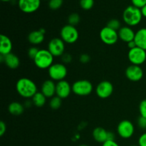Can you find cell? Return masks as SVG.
I'll return each mask as SVG.
<instances>
[{
  "label": "cell",
  "mask_w": 146,
  "mask_h": 146,
  "mask_svg": "<svg viewBox=\"0 0 146 146\" xmlns=\"http://www.w3.org/2000/svg\"><path fill=\"white\" fill-rule=\"evenodd\" d=\"M138 125L141 129H146V118L141 115L138 119Z\"/></svg>",
  "instance_id": "obj_32"
},
{
  "label": "cell",
  "mask_w": 146,
  "mask_h": 146,
  "mask_svg": "<svg viewBox=\"0 0 146 146\" xmlns=\"http://www.w3.org/2000/svg\"><path fill=\"white\" fill-rule=\"evenodd\" d=\"M40 49H38L37 47L36 46H32L31 48H29L28 50V56L30 58L34 60L35 58V57L36 56L37 54L38 53Z\"/></svg>",
  "instance_id": "obj_29"
},
{
  "label": "cell",
  "mask_w": 146,
  "mask_h": 146,
  "mask_svg": "<svg viewBox=\"0 0 146 146\" xmlns=\"http://www.w3.org/2000/svg\"><path fill=\"white\" fill-rule=\"evenodd\" d=\"M2 1H5V2H7V1H10L11 0H1Z\"/></svg>",
  "instance_id": "obj_41"
},
{
  "label": "cell",
  "mask_w": 146,
  "mask_h": 146,
  "mask_svg": "<svg viewBox=\"0 0 146 146\" xmlns=\"http://www.w3.org/2000/svg\"><path fill=\"white\" fill-rule=\"evenodd\" d=\"M48 74L50 78L54 81H61L64 80L68 74V70L65 64L63 63L54 64L48 69Z\"/></svg>",
  "instance_id": "obj_4"
},
{
  "label": "cell",
  "mask_w": 146,
  "mask_h": 146,
  "mask_svg": "<svg viewBox=\"0 0 146 146\" xmlns=\"http://www.w3.org/2000/svg\"><path fill=\"white\" fill-rule=\"evenodd\" d=\"M41 0H19L18 6L21 11L26 14H31L39 9Z\"/></svg>",
  "instance_id": "obj_12"
},
{
  "label": "cell",
  "mask_w": 146,
  "mask_h": 146,
  "mask_svg": "<svg viewBox=\"0 0 146 146\" xmlns=\"http://www.w3.org/2000/svg\"><path fill=\"white\" fill-rule=\"evenodd\" d=\"M7 131V125L6 123L3 121L0 122V136H3Z\"/></svg>",
  "instance_id": "obj_36"
},
{
  "label": "cell",
  "mask_w": 146,
  "mask_h": 146,
  "mask_svg": "<svg viewBox=\"0 0 146 146\" xmlns=\"http://www.w3.org/2000/svg\"><path fill=\"white\" fill-rule=\"evenodd\" d=\"M139 112L141 116L146 118V99L143 100L139 104Z\"/></svg>",
  "instance_id": "obj_30"
},
{
  "label": "cell",
  "mask_w": 146,
  "mask_h": 146,
  "mask_svg": "<svg viewBox=\"0 0 146 146\" xmlns=\"http://www.w3.org/2000/svg\"><path fill=\"white\" fill-rule=\"evenodd\" d=\"M44 1H49V0H44Z\"/></svg>",
  "instance_id": "obj_44"
},
{
  "label": "cell",
  "mask_w": 146,
  "mask_h": 146,
  "mask_svg": "<svg viewBox=\"0 0 146 146\" xmlns=\"http://www.w3.org/2000/svg\"><path fill=\"white\" fill-rule=\"evenodd\" d=\"M132 5L138 9H142L146 5V0H131Z\"/></svg>",
  "instance_id": "obj_31"
},
{
  "label": "cell",
  "mask_w": 146,
  "mask_h": 146,
  "mask_svg": "<svg viewBox=\"0 0 146 146\" xmlns=\"http://www.w3.org/2000/svg\"><path fill=\"white\" fill-rule=\"evenodd\" d=\"M90 60H91V57H90V56L88 54H83L80 56L79 61L82 64H88L90 61Z\"/></svg>",
  "instance_id": "obj_34"
},
{
  "label": "cell",
  "mask_w": 146,
  "mask_h": 146,
  "mask_svg": "<svg viewBox=\"0 0 146 146\" xmlns=\"http://www.w3.org/2000/svg\"><path fill=\"white\" fill-rule=\"evenodd\" d=\"M54 56L48 49H40L34 59V64L39 69H48L54 64Z\"/></svg>",
  "instance_id": "obj_3"
},
{
  "label": "cell",
  "mask_w": 146,
  "mask_h": 146,
  "mask_svg": "<svg viewBox=\"0 0 146 146\" xmlns=\"http://www.w3.org/2000/svg\"><path fill=\"white\" fill-rule=\"evenodd\" d=\"M72 92V85L66 80L58 81L56 84V96L61 98V99L68 98Z\"/></svg>",
  "instance_id": "obj_14"
},
{
  "label": "cell",
  "mask_w": 146,
  "mask_h": 146,
  "mask_svg": "<svg viewBox=\"0 0 146 146\" xmlns=\"http://www.w3.org/2000/svg\"><path fill=\"white\" fill-rule=\"evenodd\" d=\"M61 61H63V64H69L72 61V56L69 54H65L61 56Z\"/></svg>",
  "instance_id": "obj_33"
},
{
  "label": "cell",
  "mask_w": 146,
  "mask_h": 146,
  "mask_svg": "<svg viewBox=\"0 0 146 146\" xmlns=\"http://www.w3.org/2000/svg\"><path fill=\"white\" fill-rule=\"evenodd\" d=\"M60 36L61 38L64 42L66 44H72L76 42L77 40L78 39L79 34L75 27L70 24H66L61 28Z\"/></svg>",
  "instance_id": "obj_6"
},
{
  "label": "cell",
  "mask_w": 146,
  "mask_h": 146,
  "mask_svg": "<svg viewBox=\"0 0 146 146\" xmlns=\"http://www.w3.org/2000/svg\"><path fill=\"white\" fill-rule=\"evenodd\" d=\"M102 146H120L115 141H107L103 143Z\"/></svg>",
  "instance_id": "obj_37"
},
{
  "label": "cell",
  "mask_w": 146,
  "mask_h": 146,
  "mask_svg": "<svg viewBox=\"0 0 146 146\" xmlns=\"http://www.w3.org/2000/svg\"><path fill=\"white\" fill-rule=\"evenodd\" d=\"M45 33L46 31L44 29H40L39 30L31 31L28 35V41L33 45L41 44L44 41Z\"/></svg>",
  "instance_id": "obj_18"
},
{
  "label": "cell",
  "mask_w": 146,
  "mask_h": 146,
  "mask_svg": "<svg viewBox=\"0 0 146 146\" xmlns=\"http://www.w3.org/2000/svg\"><path fill=\"white\" fill-rule=\"evenodd\" d=\"M128 58L131 64L141 66L146 61V51L137 46L129 50Z\"/></svg>",
  "instance_id": "obj_7"
},
{
  "label": "cell",
  "mask_w": 146,
  "mask_h": 146,
  "mask_svg": "<svg viewBox=\"0 0 146 146\" xmlns=\"http://www.w3.org/2000/svg\"><path fill=\"white\" fill-rule=\"evenodd\" d=\"M16 90L19 95L24 98H32L38 92L37 86L31 79L21 78L16 84Z\"/></svg>",
  "instance_id": "obj_1"
},
{
  "label": "cell",
  "mask_w": 146,
  "mask_h": 146,
  "mask_svg": "<svg viewBox=\"0 0 146 146\" xmlns=\"http://www.w3.org/2000/svg\"><path fill=\"white\" fill-rule=\"evenodd\" d=\"M137 46L146 51V28H141L135 32L134 38Z\"/></svg>",
  "instance_id": "obj_20"
},
{
  "label": "cell",
  "mask_w": 146,
  "mask_h": 146,
  "mask_svg": "<svg viewBox=\"0 0 146 146\" xmlns=\"http://www.w3.org/2000/svg\"><path fill=\"white\" fill-rule=\"evenodd\" d=\"M64 3V0H49L48 7L51 10H57L61 8Z\"/></svg>",
  "instance_id": "obj_28"
},
{
  "label": "cell",
  "mask_w": 146,
  "mask_h": 146,
  "mask_svg": "<svg viewBox=\"0 0 146 146\" xmlns=\"http://www.w3.org/2000/svg\"><path fill=\"white\" fill-rule=\"evenodd\" d=\"M125 76L129 81L137 82L141 81L144 75L143 70L141 66H136L131 64V66L127 67L125 69Z\"/></svg>",
  "instance_id": "obj_13"
},
{
  "label": "cell",
  "mask_w": 146,
  "mask_h": 146,
  "mask_svg": "<svg viewBox=\"0 0 146 146\" xmlns=\"http://www.w3.org/2000/svg\"><path fill=\"white\" fill-rule=\"evenodd\" d=\"M47 49L54 57H61L65 51V42L61 38H54L48 42Z\"/></svg>",
  "instance_id": "obj_10"
},
{
  "label": "cell",
  "mask_w": 146,
  "mask_h": 146,
  "mask_svg": "<svg viewBox=\"0 0 146 146\" xmlns=\"http://www.w3.org/2000/svg\"><path fill=\"white\" fill-rule=\"evenodd\" d=\"M118 34L120 39L127 44L130 41H133L135 36V31L131 27H128V26L121 27L118 31Z\"/></svg>",
  "instance_id": "obj_15"
},
{
  "label": "cell",
  "mask_w": 146,
  "mask_h": 146,
  "mask_svg": "<svg viewBox=\"0 0 146 146\" xmlns=\"http://www.w3.org/2000/svg\"><path fill=\"white\" fill-rule=\"evenodd\" d=\"M141 13H142V15L143 17H145L146 18V5L144 6L142 9H141Z\"/></svg>",
  "instance_id": "obj_40"
},
{
  "label": "cell",
  "mask_w": 146,
  "mask_h": 146,
  "mask_svg": "<svg viewBox=\"0 0 146 146\" xmlns=\"http://www.w3.org/2000/svg\"><path fill=\"white\" fill-rule=\"evenodd\" d=\"M12 42L7 36L1 34L0 36V54L6 56L11 53L12 51Z\"/></svg>",
  "instance_id": "obj_19"
},
{
  "label": "cell",
  "mask_w": 146,
  "mask_h": 146,
  "mask_svg": "<svg viewBox=\"0 0 146 146\" xmlns=\"http://www.w3.org/2000/svg\"><path fill=\"white\" fill-rule=\"evenodd\" d=\"M46 97L41 92H37L35 95L31 99H32V103L36 107L38 108H41L44 106L46 101Z\"/></svg>",
  "instance_id": "obj_23"
},
{
  "label": "cell",
  "mask_w": 146,
  "mask_h": 146,
  "mask_svg": "<svg viewBox=\"0 0 146 146\" xmlns=\"http://www.w3.org/2000/svg\"><path fill=\"white\" fill-rule=\"evenodd\" d=\"M80 20H81V18H80L79 14L77 13H72L68 17V24L76 27L80 22Z\"/></svg>",
  "instance_id": "obj_25"
},
{
  "label": "cell",
  "mask_w": 146,
  "mask_h": 146,
  "mask_svg": "<svg viewBox=\"0 0 146 146\" xmlns=\"http://www.w3.org/2000/svg\"><path fill=\"white\" fill-rule=\"evenodd\" d=\"M108 131H107L104 128H101V127H98L93 131L92 134L94 139L96 142L103 144L106 141H108Z\"/></svg>",
  "instance_id": "obj_21"
},
{
  "label": "cell",
  "mask_w": 146,
  "mask_h": 146,
  "mask_svg": "<svg viewBox=\"0 0 146 146\" xmlns=\"http://www.w3.org/2000/svg\"><path fill=\"white\" fill-rule=\"evenodd\" d=\"M108 141H115V134L113 132L108 131Z\"/></svg>",
  "instance_id": "obj_38"
},
{
  "label": "cell",
  "mask_w": 146,
  "mask_h": 146,
  "mask_svg": "<svg viewBox=\"0 0 146 146\" xmlns=\"http://www.w3.org/2000/svg\"><path fill=\"white\" fill-rule=\"evenodd\" d=\"M0 58H1V61L4 62L10 69H16L20 65L19 58L16 54L13 53H10L6 56L1 55Z\"/></svg>",
  "instance_id": "obj_17"
},
{
  "label": "cell",
  "mask_w": 146,
  "mask_h": 146,
  "mask_svg": "<svg viewBox=\"0 0 146 146\" xmlns=\"http://www.w3.org/2000/svg\"><path fill=\"white\" fill-rule=\"evenodd\" d=\"M107 27L118 31L121 28V24L118 19H112L107 23Z\"/></svg>",
  "instance_id": "obj_27"
},
{
  "label": "cell",
  "mask_w": 146,
  "mask_h": 146,
  "mask_svg": "<svg viewBox=\"0 0 146 146\" xmlns=\"http://www.w3.org/2000/svg\"><path fill=\"white\" fill-rule=\"evenodd\" d=\"M62 105V99L57 96H54L49 101V106L53 110H58Z\"/></svg>",
  "instance_id": "obj_24"
},
{
  "label": "cell",
  "mask_w": 146,
  "mask_h": 146,
  "mask_svg": "<svg viewBox=\"0 0 146 146\" xmlns=\"http://www.w3.org/2000/svg\"><path fill=\"white\" fill-rule=\"evenodd\" d=\"M128 46L130 49H132V48H135V47H137V45L136 44H135V41L133 40V41H130L129 43H128Z\"/></svg>",
  "instance_id": "obj_39"
},
{
  "label": "cell",
  "mask_w": 146,
  "mask_h": 146,
  "mask_svg": "<svg viewBox=\"0 0 146 146\" xmlns=\"http://www.w3.org/2000/svg\"><path fill=\"white\" fill-rule=\"evenodd\" d=\"M100 38L101 41L107 45H113L119 39L118 31L106 26L100 31Z\"/></svg>",
  "instance_id": "obj_9"
},
{
  "label": "cell",
  "mask_w": 146,
  "mask_h": 146,
  "mask_svg": "<svg viewBox=\"0 0 146 146\" xmlns=\"http://www.w3.org/2000/svg\"><path fill=\"white\" fill-rule=\"evenodd\" d=\"M93 89V84L88 80H78L72 84V92L79 96L90 95L92 93Z\"/></svg>",
  "instance_id": "obj_5"
},
{
  "label": "cell",
  "mask_w": 146,
  "mask_h": 146,
  "mask_svg": "<svg viewBox=\"0 0 146 146\" xmlns=\"http://www.w3.org/2000/svg\"><path fill=\"white\" fill-rule=\"evenodd\" d=\"M135 127L133 123L128 120H123L118 123L117 126V133L121 138L128 139L133 135Z\"/></svg>",
  "instance_id": "obj_8"
},
{
  "label": "cell",
  "mask_w": 146,
  "mask_h": 146,
  "mask_svg": "<svg viewBox=\"0 0 146 146\" xmlns=\"http://www.w3.org/2000/svg\"><path fill=\"white\" fill-rule=\"evenodd\" d=\"M131 146H139V145H131Z\"/></svg>",
  "instance_id": "obj_43"
},
{
  "label": "cell",
  "mask_w": 146,
  "mask_h": 146,
  "mask_svg": "<svg viewBox=\"0 0 146 146\" xmlns=\"http://www.w3.org/2000/svg\"><path fill=\"white\" fill-rule=\"evenodd\" d=\"M113 86L110 81H103L97 85L96 94L102 99H106L111 96L113 93Z\"/></svg>",
  "instance_id": "obj_11"
},
{
  "label": "cell",
  "mask_w": 146,
  "mask_h": 146,
  "mask_svg": "<svg viewBox=\"0 0 146 146\" xmlns=\"http://www.w3.org/2000/svg\"><path fill=\"white\" fill-rule=\"evenodd\" d=\"M56 84H55L53 80H46L41 85V92L46 98H51L54 96V95H56Z\"/></svg>",
  "instance_id": "obj_16"
},
{
  "label": "cell",
  "mask_w": 146,
  "mask_h": 146,
  "mask_svg": "<svg viewBox=\"0 0 146 146\" xmlns=\"http://www.w3.org/2000/svg\"><path fill=\"white\" fill-rule=\"evenodd\" d=\"M78 146H89V145H86V144H82V145H78Z\"/></svg>",
  "instance_id": "obj_42"
},
{
  "label": "cell",
  "mask_w": 146,
  "mask_h": 146,
  "mask_svg": "<svg viewBox=\"0 0 146 146\" xmlns=\"http://www.w3.org/2000/svg\"><path fill=\"white\" fill-rule=\"evenodd\" d=\"M8 111L13 115H20L24 111V106L19 102L14 101L9 105Z\"/></svg>",
  "instance_id": "obj_22"
},
{
  "label": "cell",
  "mask_w": 146,
  "mask_h": 146,
  "mask_svg": "<svg viewBox=\"0 0 146 146\" xmlns=\"http://www.w3.org/2000/svg\"><path fill=\"white\" fill-rule=\"evenodd\" d=\"M138 145L146 146V132L143 133L138 138Z\"/></svg>",
  "instance_id": "obj_35"
},
{
  "label": "cell",
  "mask_w": 146,
  "mask_h": 146,
  "mask_svg": "<svg viewBox=\"0 0 146 146\" xmlns=\"http://www.w3.org/2000/svg\"><path fill=\"white\" fill-rule=\"evenodd\" d=\"M141 9L130 5L123 12V20L128 27H135L141 23L143 19Z\"/></svg>",
  "instance_id": "obj_2"
},
{
  "label": "cell",
  "mask_w": 146,
  "mask_h": 146,
  "mask_svg": "<svg viewBox=\"0 0 146 146\" xmlns=\"http://www.w3.org/2000/svg\"><path fill=\"white\" fill-rule=\"evenodd\" d=\"M80 7L86 11L91 9L94 5V0H80Z\"/></svg>",
  "instance_id": "obj_26"
}]
</instances>
